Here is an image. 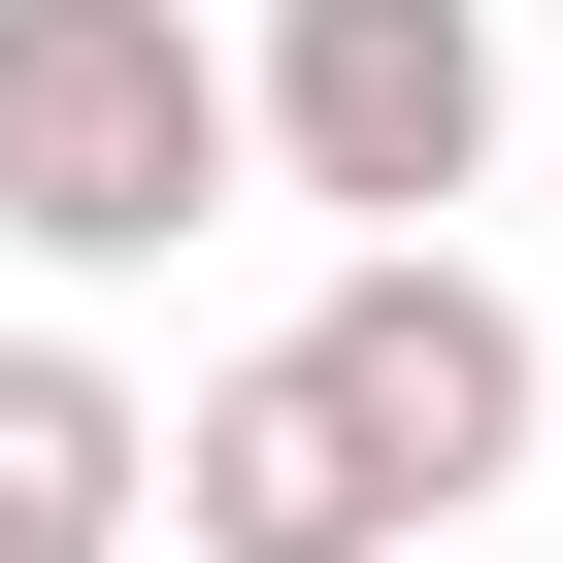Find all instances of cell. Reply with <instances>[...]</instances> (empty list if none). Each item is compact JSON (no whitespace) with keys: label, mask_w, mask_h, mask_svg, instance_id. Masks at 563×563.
<instances>
[{"label":"cell","mask_w":563,"mask_h":563,"mask_svg":"<svg viewBox=\"0 0 563 563\" xmlns=\"http://www.w3.org/2000/svg\"><path fill=\"white\" fill-rule=\"evenodd\" d=\"M232 166H265V67L199 34V0H0V232L67 265H166V232H232Z\"/></svg>","instance_id":"cell-1"},{"label":"cell","mask_w":563,"mask_h":563,"mask_svg":"<svg viewBox=\"0 0 563 563\" xmlns=\"http://www.w3.org/2000/svg\"><path fill=\"white\" fill-rule=\"evenodd\" d=\"M166 530H199V563H431L464 497H431V431H398L332 332H265V365H199V431H166Z\"/></svg>","instance_id":"cell-2"},{"label":"cell","mask_w":563,"mask_h":563,"mask_svg":"<svg viewBox=\"0 0 563 563\" xmlns=\"http://www.w3.org/2000/svg\"><path fill=\"white\" fill-rule=\"evenodd\" d=\"M497 166V0H265V199L431 232Z\"/></svg>","instance_id":"cell-3"},{"label":"cell","mask_w":563,"mask_h":563,"mask_svg":"<svg viewBox=\"0 0 563 563\" xmlns=\"http://www.w3.org/2000/svg\"><path fill=\"white\" fill-rule=\"evenodd\" d=\"M133 497H166V398L100 332H0V530H133Z\"/></svg>","instance_id":"cell-4"},{"label":"cell","mask_w":563,"mask_h":563,"mask_svg":"<svg viewBox=\"0 0 563 563\" xmlns=\"http://www.w3.org/2000/svg\"><path fill=\"white\" fill-rule=\"evenodd\" d=\"M0 563H100V530H0Z\"/></svg>","instance_id":"cell-5"}]
</instances>
